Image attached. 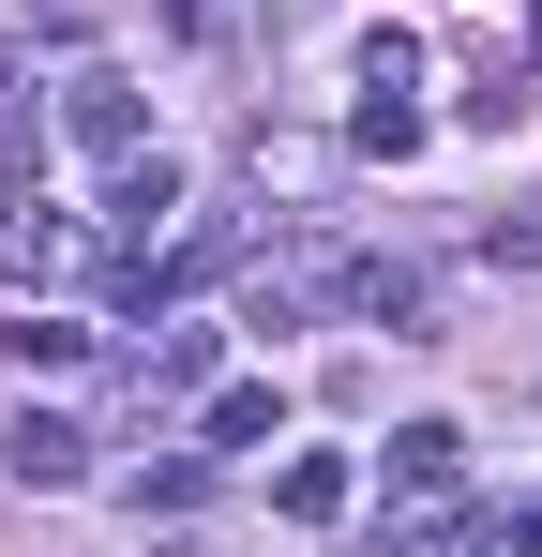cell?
I'll use <instances>...</instances> for the list:
<instances>
[{
	"instance_id": "6da1fadb",
	"label": "cell",
	"mask_w": 542,
	"mask_h": 557,
	"mask_svg": "<svg viewBox=\"0 0 542 557\" xmlns=\"http://www.w3.org/2000/svg\"><path fill=\"white\" fill-rule=\"evenodd\" d=\"M0 453H15V482H30V497H61V482H90V437L61 422V407H30V422H15Z\"/></svg>"
},
{
	"instance_id": "7a4b0ae2",
	"label": "cell",
	"mask_w": 542,
	"mask_h": 557,
	"mask_svg": "<svg viewBox=\"0 0 542 557\" xmlns=\"http://www.w3.org/2000/svg\"><path fill=\"white\" fill-rule=\"evenodd\" d=\"M61 136L121 166V151H136V76H76V91H61Z\"/></svg>"
},
{
	"instance_id": "3957f363",
	"label": "cell",
	"mask_w": 542,
	"mask_h": 557,
	"mask_svg": "<svg viewBox=\"0 0 542 557\" xmlns=\"http://www.w3.org/2000/svg\"><path fill=\"white\" fill-rule=\"evenodd\" d=\"M167 211H181V166H167V151H121V182H106V226H121V242H151Z\"/></svg>"
},
{
	"instance_id": "277c9868",
	"label": "cell",
	"mask_w": 542,
	"mask_h": 557,
	"mask_svg": "<svg viewBox=\"0 0 542 557\" xmlns=\"http://www.w3.org/2000/svg\"><path fill=\"white\" fill-rule=\"evenodd\" d=\"M467 482V437L452 422H392V497H452Z\"/></svg>"
},
{
	"instance_id": "5b68a950",
	"label": "cell",
	"mask_w": 542,
	"mask_h": 557,
	"mask_svg": "<svg viewBox=\"0 0 542 557\" xmlns=\"http://www.w3.org/2000/svg\"><path fill=\"white\" fill-rule=\"evenodd\" d=\"M257 437H286V392L271 376H226L211 392V453H257Z\"/></svg>"
},
{
	"instance_id": "8992f818",
	"label": "cell",
	"mask_w": 542,
	"mask_h": 557,
	"mask_svg": "<svg viewBox=\"0 0 542 557\" xmlns=\"http://www.w3.org/2000/svg\"><path fill=\"white\" fill-rule=\"evenodd\" d=\"M271 497H286V528H332L361 482H347V453H286V482H271Z\"/></svg>"
},
{
	"instance_id": "52a82bcc",
	"label": "cell",
	"mask_w": 542,
	"mask_h": 557,
	"mask_svg": "<svg viewBox=\"0 0 542 557\" xmlns=\"http://www.w3.org/2000/svg\"><path fill=\"white\" fill-rule=\"evenodd\" d=\"M46 272H61V226L30 196H0V286H46Z\"/></svg>"
},
{
	"instance_id": "ba28073f",
	"label": "cell",
	"mask_w": 542,
	"mask_h": 557,
	"mask_svg": "<svg viewBox=\"0 0 542 557\" xmlns=\"http://www.w3.org/2000/svg\"><path fill=\"white\" fill-rule=\"evenodd\" d=\"M0 347H15V376H30V362L61 376V362H76V347H90V317H15V332H0Z\"/></svg>"
},
{
	"instance_id": "9c48e42d",
	"label": "cell",
	"mask_w": 542,
	"mask_h": 557,
	"mask_svg": "<svg viewBox=\"0 0 542 557\" xmlns=\"http://www.w3.org/2000/svg\"><path fill=\"white\" fill-rule=\"evenodd\" d=\"M347 136H361V151H422V106H407V91H361Z\"/></svg>"
},
{
	"instance_id": "30bf717a",
	"label": "cell",
	"mask_w": 542,
	"mask_h": 557,
	"mask_svg": "<svg viewBox=\"0 0 542 557\" xmlns=\"http://www.w3.org/2000/svg\"><path fill=\"white\" fill-rule=\"evenodd\" d=\"M196 376H211V332H167V347H151V376H136V392H196Z\"/></svg>"
},
{
	"instance_id": "8fae6325",
	"label": "cell",
	"mask_w": 542,
	"mask_h": 557,
	"mask_svg": "<svg viewBox=\"0 0 542 557\" xmlns=\"http://www.w3.org/2000/svg\"><path fill=\"white\" fill-rule=\"evenodd\" d=\"M482 257H497V272H542V211H497V226H482Z\"/></svg>"
},
{
	"instance_id": "7c38bea8",
	"label": "cell",
	"mask_w": 542,
	"mask_h": 557,
	"mask_svg": "<svg viewBox=\"0 0 542 557\" xmlns=\"http://www.w3.org/2000/svg\"><path fill=\"white\" fill-rule=\"evenodd\" d=\"M167 557H211V543H167Z\"/></svg>"
}]
</instances>
